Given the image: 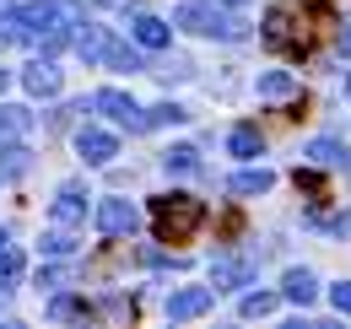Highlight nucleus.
<instances>
[{
	"label": "nucleus",
	"instance_id": "0eeeda50",
	"mask_svg": "<svg viewBox=\"0 0 351 329\" xmlns=\"http://www.w3.org/2000/svg\"><path fill=\"white\" fill-rule=\"evenodd\" d=\"M130 38L141 43V49H168V43H173V27H168L162 16H152V11H135L130 16Z\"/></svg>",
	"mask_w": 351,
	"mask_h": 329
},
{
	"label": "nucleus",
	"instance_id": "9d476101",
	"mask_svg": "<svg viewBox=\"0 0 351 329\" xmlns=\"http://www.w3.org/2000/svg\"><path fill=\"white\" fill-rule=\"evenodd\" d=\"M211 297H217L211 287H178L173 297H168V319H200V313L211 308Z\"/></svg>",
	"mask_w": 351,
	"mask_h": 329
},
{
	"label": "nucleus",
	"instance_id": "b1692460",
	"mask_svg": "<svg viewBox=\"0 0 351 329\" xmlns=\"http://www.w3.org/2000/svg\"><path fill=\"white\" fill-rule=\"evenodd\" d=\"M189 119V108H178V103H157L152 114H146V130H162V124H184Z\"/></svg>",
	"mask_w": 351,
	"mask_h": 329
},
{
	"label": "nucleus",
	"instance_id": "2eb2a0df",
	"mask_svg": "<svg viewBox=\"0 0 351 329\" xmlns=\"http://www.w3.org/2000/svg\"><path fill=\"white\" fill-rule=\"evenodd\" d=\"M76 54H82V60H87V65H103V49H108V33H103V27H92V22H82V33H76Z\"/></svg>",
	"mask_w": 351,
	"mask_h": 329
},
{
	"label": "nucleus",
	"instance_id": "c85d7f7f",
	"mask_svg": "<svg viewBox=\"0 0 351 329\" xmlns=\"http://www.w3.org/2000/svg\"><path fill=\"white\" fill-rule=\"evenodd\" d=\"M71 248H76V238H65V232H49V238H44V254H54V259L71 254Z\"/></svg>",
	"mask_w": 351,
	"mask_h": 329
},
{
	"label": "nucleus",
	"instance_id": "2f4dec72",
	"mask_svg": "<svg viewBox=\"0 0 351 329\" xmlns=\"http://www.w3.org/2000/svg\"><path fill=\"white\" fill-rule=\"evenodd\" d=\"M341 54H351V27H341Z\"/></svg>",
	"mask_w": 351,
	"mask_h": 329
},
{
	"label": "nucleus",
	"instance_id": "6e6552de",
	"mask_svg": "<svg viewBox=\"0 0 351 329\" xmlns=\"http://www.w3.org/2000/svg\"><path fill=\"white\" fill-rule=\"evenodd\" d=\"M22 86H27L33 97H54V92L65 86V76H60V65H54V60L44 54V60H33V65L22 71Z\"/></svg>",
	"mask_w": 351,
	"mask_h": 329
},
{
	"label": "nucleus",
	"instance_id": "9b49d317",
	"mask_svg": "<svg viewBox=\"0 0 351 329\" xmlns=\"http://www.w3.org/2000/svg\"><path fill=\"white\" fill-rule=\"evenodd\" d=\"M303 157L313 167H346V173H351V146H341V141H308Z\"/></svg>",
	"mask_w": 351,
	"mask_h": 329
},
{
	"label": "nucleus",
	"instance_id": "393cba45",
	"mask_svg": "<svg viewBox=\"0 0 351 329\" xmlns=\"http://www.w3.org/2000/svg\"><path fill=\"white\" fill-rule=\"evenodd\" d=\"M308 221H313V227H324V232H335V238H346V232H351V210H330V216H324V210H313Z\"/></svg>",
	"mask_w": 351,
	"mask_h": 329
},
{
	"label": "nucleus",
	"instance_id": "4be33fe9",
	"mask_svg": "<svg viewBox=\"0 0 351 329\" xmlns=\"http://www.w3.org/2000/svg\"><path fill=\"white\" fill-rule=\"evenodd\" d=\"M152 76H162V82H189V76H195V65H189V54H168V60H157V65H152Z\"/></svg>",
	"mask_w": 351,
	"mask_h": 329
},
{
	"label": "nucleus",
	"instance_id": "423d86ee",
	"mask_svg": "<svg viewBox=\"0 0 351 329\" xmlns=\"http://www.w3.org/2000/svg\"><path fill=\"white\" fill-rule=\"evenodd\" d=\"M135 227H141V216H135L130 200H103V206H97V232H108V238H130Z\"/></svg>",
	"mask_w": 351,
	"mask_h": 329
},
{
	"label": "nucleus",
	"instance_id": "dca6fc26",
	"mask_svg": "<svg viewBox=\"0 0 351 329\" xmlns=\"http://www.w3.org/2000/svg\"><path fill=\"white\" fill-rule=\"evenodd\" d=\"M27 167H33V151H27L22 141H5V146H0V178H22Z\"/></svg>",
	"mask_w": 351,
	"mask_h": 329
},
{
	"label": "nucleus",
	"instance_id": "72a5a7b5",
	"mask_svg": "<svg viewBox=\"0 0 351 329\" xmlns=\"http://www.w3.org/2000/svg\"><path fill=\"white\" fill-rule=\"evenodd\" d=\"M5 82H11V71H0V92H5Z\"/></svg>",
	"mask_w": 351,
	"mask_h": 329
},
{
	"label": "nucleus",
	"instance_id": "412c9836",
	"mask_svg": "<svg viewBox=\"0 0 351 329\" xmlns=\"http://www.w3.org/2000/svg\"><path fill=\"white\" fill-rule=\"evenodd\" d=\"M162 167L178 173V178H184V173H200V151H195V146H173V151H162Z\"/></svg>",
	"mask_w": 351,
	"mask_h": 329
},
{
	"label": "nucleus",
	"instance_id": "6ab92c4d",
	"mask_svg": "<svg viewBox=\"0 0 351 329\" xmlns=\"http://www.w3.org/2000/svg\"><path fill=\"white\" fill-rule=\"evenodd\" d=\"M227 146H232V157H260V151H265V135L254 130V124H238Z\"/></svg>",
	"mask_w": 351,
	"mask_h": 329
},
{
	"label": "nucleus",
	"instance_id": "f3484780",
	"mask_svg": "<svg viewBox=\"0 0 351 329\" xmlns=\"http://www.w3.org/2000/svg\"><path fill=\"white\" fill-rule=\"evenodd\" d=\"M27 124H33V114H27V108L0 103V146H5V141H22V135H27Z\"/></svg>",
	"mask_w": 351,
	"mask_h": 329
},
{
	"label": "nucleus",
	"instance_id": "20e7f679",
	"mask_svg": "<svg viewBox=\"0 0 351 329\" xmlns=\"http://www.w3.org/2000/svg\"><path fill=\"white\" fill-rule=\"evenodd\" d=\"M92 108H97V114H108L119 130H146V114L135 108L130 92H114V86H103V92H92Z\"/></svg>",
	"mask_w": 351,
	"mask_h": 329
},
{
	"label": "nucleus",
	"instance_id": "a211bd4d",
	"mask_svg": "<svg viewBox=\"0 0 351 329\" xmlns=\"http://www.w3.org/2000/svg\"><path fill=\"white\" fill-rule=\"evenodd\" d=\"M103 65H108V71H146V65H141V54H135L130 43H119V38H108V49H103Z\"/></svg>",
	"mask_w": 351,
	"mask_h": 329
},
{
	"label": "nucleus",
	"instance_id": "f704fd0d",
	"mask_svg": "<svg viewBox=\"0 0 351 329\" xmlns=\"http://www.w3.org/2000/svg\"><path fill=\"white\" fill-rule=\"evenodd\" d=\"M97 5H125V0H97Z\"/></svg>",
	"mask_w": 351,
	"mask_h": 329
},
{
	"label": "nucleus",
	"instance_id": "7c9ffc66",
	"mask_svg": "<svg viewBox=\"0 0 351 329\" xmlns=\"http://www.w3.org/2000/svg\"><path fill=\"white\" fill-rule=\"evenodd\" d=\"M11 38H16V22H11V16H0V49H5Z\"/></svg>",
	"mask_w": 351,
	"mask_h": 329
},
{
	"label": "nucleus",
	"instance_id": "4c0bfd02",
	"mask_svg": "<svg viewBox=\"0 0 351 329\" xmlns=\"http://www.w3.org/2000/svg\"><path fill=\"white\" fill-rule=\"evenodd\" d=\"M5 243H11V238H5V232H0V248H5Z\"/></svg>",
	"mask_w": 351,
	"mask_h": 329
},
{
	"label": "nucleus",
	"instance_id": "39448f33",
	"mask_svg": "<svg viewBox=\"0 0 351 329\" xmlns=\"http://www.w3.org/2000/svg\"><path fill=\"white\" fill-rule=\"evenodd\" d=\"M254 276H260V265L243 259V254H227V259L211 265V287L217 291H243V287H254Z\"/></svg>",
	"mask_w": 351,
	"mask_h": 329
},
{
	"label": "nucleus",
	"instance_id": "f03ea898",
	"mask_svg": "<svg viewBox=\"0 0 351 329\" xmlns=\"http://www.w3.org/2000/svg\"><path fill=\"white\" fill-rule=\"evenodd\" d=\"M173 27H184V33H200V38H249V22L243 16H232V11H221V0L211 5V0H184L173 11Z\"/></svg>",
	"mask_w": 351,
	"mask_h": 329
},
{
	"label": "nucleus",
	"instance_id": "cd10ccee",
	"mask_svg": "<svg viewBox=\"0 0 351 329\" xmlns=\"http://www.w3.org/2000/svg\"><path fill=\"white\" fill-rule=\"evenodd\" d=\"M265 313H276V297L270 291H249L243 297V319H265Z\"/></svg>",
	"mask_w": 351,
	"mask_h": 329
},
{
	"label": "nucleus",
	"instance_id": "5701e85b",
	"mask_svg": "<svg viewBox=\"0 0 351 329\" xmlns=\"http://www.w3.org/2000/svg\"><path fill=\"white\" fill-rule=\"evenodd\" d=\"M49 319H92V308L82 297H54L49 302Z\"/></svg>",
	"mask_w": 351,
	"mask_h": 329
},
{
	"label": "nucleus",
	"instance_id": "f257e3e1",
	"mask_svg": "<svg viewBox=\"0 0 351 329\" xmlns=\"http://www.w3.org/2000/svg\"><path fill=\"white\" fill-rule=\"evenodd\" d=\"M206 221V206L195 195H157L152 200V227H157V243H189Z\"/></svg>",
	"mask_w": 351,
	"mask_h": 329
},
{
	"label": "nucleus",
	"instance_id": "aec40b11",
	"mask_svg": "<svg viewBox=\"0 0 351 329\" xmlns=\"http://www.w3.org/2000/svg\"><path fill=\"white\" fill-rule=\"evenodd\" d=\"M22 43H27L33 54H60V49L71 43V27H49V33H27Z\"/></svg>",
	"mask_w": 351,
	"mask_h": 329
},
{
	"label": "nucleus",
	"instance_id": "f8f14e48",
	"mask_svg": "<svg viewBox=\"0 0 351 329\" xmlns=\"http://www.w3.org/2000/svg\"><path fill=\"white\" fill-rule=\"evenodd\" d=\"M54 221H60V227H82V221H87V200H82L76 184L60 189V200H54Z\"/></svg>",
	"mask_w": 351,
	"mask_h": 329
},
{
	"label": "nucleus",
	"instance_id": "7ed1b4c3",
	"mask_svg": "<svg viewBox=\"0 0 351 329\" xmlns=\"http://www.w3.org/2000/svg\"><path fill=\"white\" fill-rule=\"evenodd\" d=\"M265 43L281 49V54H292V60L308 54V27H298V11L292 5H270L265 11Z\"/></svg>",
	"mask_w": 351,
	"mask_h": 329
},
{
	"label": "nucleus",
	"instance_id": "c9c22d12",
	"mask_svg": "<svg viewBox=\"0 0 351 329\" xmlns=\"http://www.w3.org/2000/svg\"><path fill=\"white\" fill-rule=\"evenodd\" d=\"M221 5H249V0H221Z\"/></svg>",
	"mask_w": 351,
	"mask_h": 329
},
{
	"label": "nucleus",
	"instance_id": "bb28decb",
	"mask_svg": "<svg viewBox=\"0 0 351 329\" xmlns=\"http://www.w3.org/2000/svg\"><path fill=\"white\" fill-rule=\"evenodd\" d=\"M16 276H22V248H16V243H5V248H0V281L11 287Z\"/></svg>",
	"mask_w": 351,
	"mask_h": 329
},
{
	"label": "nucleus",
	"instance_id": "c756f323",
	"mask_svg": "<svg viewBox=\"0 0 351 329\" xmlns=\"http://www.w3.org/2000/svg\"><path fill=\"white\" fill-rule=\"evenodd\" d=\"M330 308H335V313H351V281L330 287Z\"/></svg>",
	"mask_w": 351,
	"mask_h": 329
},
{
	"label": "nucleus",
	"instance_id": "e433bc0d",
	"mask_svg": "<svg viewBox=\"0 0 351 329\" xmlns=\"http://www.w3.org/2000/svg\"><path fill=\"white\" fill-rule=\"evenodd\" d=\"M0 11H11V0H0Z\"/></svg>",
	"mask_w": 351,
	"mask_h": 329
},
{
	"label": "nucleus",
	"instance_id": "1a4fd4ad",
	"mask_svg": "<svg viewBox=\"0 0 351 329\" xmlns=\"http://www.w3.org/2000/svg\"><path fill=\"white\" fill-rule=\"evenodd\" d=\"M76 151L87 157V167H103V162L119 157V141H114L108 130H82V135H76Z\"/></svg>",
	"mask_w": 351,
	"mask_h": 329
},
{
	"label": "nucleus",
	"instance_id": "4468645a",
	"mask_svg": "<svg viewBox=\"0 0 351 329\" xmlns=\"http://www.w3.org/2000/svg\"><path fill=\"white\" fill-rule=\"evenodd\" d=\"M270 184H276V173H270V167H243V173H232V178H227V189H232V195H265Z\"/></svg>",
	"mask_w": 351,
	"mask_h": 329
},
{
	"label": "nucleus",
	"instance_id": "a878e982",
	"mask_svg": "<svg viewBox=\"0 0 351 329\" xmlns=\"http://www.w3.org/2000/svg\"><path fill=\"white\" fill-rule=\"evenodd\" d=\"M260 97H292V76H287V71H265L260 76Z\"/></svg>",
	"mask_w": 351,
	"mask_h": 329
},
{
	"label": "nucleus",
	"instance_id": "ddd939ff",
	"mask_svg": "<svg viewBox=\"0 0 351 329\" xmlns=\"http://www.w3.org/2000/svg\"><path fill=\"white\" fill-rule=\"evenodd\" d=\"M281 297H287V302H298V308H308V302L319 297V281H313V270H287V281H281Z\"/></svg>",
	"mask_w": 351,
	"mask_h": 329
},
{
	"label": "nucleus",
	"instance_id": "473e14b6",
	"mask_svg": "<svg viewBox=\"0 0 351 329\" xmlns=\"http://www.w3.org/2000/svg\"><path fill=\"white\" fill-rule=\"evenodd\" d=\"M5 302H11V287H5V281H0V313H5Z\"/></svg>",
	"mask_w": 351,
	"mask_h": 329
}]
</instances>
